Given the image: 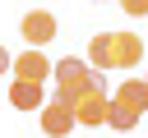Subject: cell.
<instances>
[{
    "instance_id": "obj_1",
    "label": "cell",
    "mask_w": 148,
    "mask_h": 138,
    "mask_svg": "<svg viewBox=\"0 0 148 138\" xmlns=\"http://www.w3.org/2000/svg\"><path fill=\"white\" fill-rule=\"evenodd\" d=\"M143 60V37L139 32H97L88 41V64L111 74V69H134Z\"/></svg>"
},
{
    "instance_id": "obj_2",
    "label": "cell",
    "mask_w": 148,
    "mask_h": 138,
    "mask_svg": "<svg viewBox=\"0 0 148 138\" xmlns=\"http://www.w3.org/2000/svg\"><path fill=\"white\" fill-rule=\"evenodd\" d=\"M51 78H56V101H65V106H74L83 92H106V74L102 69H92L88 60H79V55H65V60H56L51 64Z\"/></svg>"
},
{
    "instance_id": "obj_3",
    "label": "cell",
    "mask_w": 148,
    "mask_h": 138,
    "mask_svg": "<svg viewBox=\"0 0 148 138\" xmlns=\"http://www.w3.org/2000/svg\"><path fill=\"white\" fill-rule=\"evenodd\" d=\"M56 32H60V23H56V14H46V9H32V14H23V23H18V37H23L28 46H46V41H56Z\"/></svg>"
},
{
    "instance_id": "obj_4",
    "label": "cell",
    "mask_w": 148,
    "mask_h": 138,
    "mask_svg": "<svg viewBox=\"0 0 148 138\" xmlns=\"http://www.w3.org/2000/svg\"><path fill=\"white\" fill-rule=\"evenodd\" d=\"M106 101H111V97H106L102 87H97V92H83V97L69 106V110H74V124H83V129L106 124Z\"/></svg>"
},
{
    "instance_id": "obj_5",
    "label": "cell",
    "mask_w": 148,
    "mask_h": 138,
    "mask_svg": "<svg viewBox=\"0 0 148 138\" xmlns=\"http://www.w3.org/2000/svg\"><path fill=\"white\" fill-rule=\"evenodd\" d=\"M14 78H28V83H46L51 78V60L42 55V46H28L23 55H14Z\"/></svg>"
},
{
    "instance_id": "obj_6",
    "label": "cell",
    "mask_w": 148,
    "mask_h": 138,
    "mask_svg": "<svg viewBox=\"0 0 148 138\" xmlns=\"http://www.w3.org/2000/svg\"><path fill=\"white\" fill-rule=\"evenodd\" d=\"M37 115H42V133H46V138H65V133L74 129V110H69L65 101H46Z\"/></svg>"
},
{
    "instance_id": "obj_7",
    "label": "cell",
    "mask_w": 148,
    "mask_h": 138,
    "mask_svg": "<svg viewBox=\"0 0 148 138\" xmlns=\"http://www.w3.org/2000/svg\"><path fill=\"white\" fill-rule=\"evenodd\" d=\"M9 101H14L18 110H42V106H46V92H42V83L14 78V83H9Z\"/></svg>"
},
{
    "instance_id": "obj_8",
    "label": "cell",
    "mask_w": 148,
    "mask_h": 138,
    "mask_svg": "<svg viewBox=\"0 0 148 138\" xmlns=\"http://www.w3.org/2000/svg\"><path fill=\"white\" fill-rule=\"evenodd\" d=\"M111 101H120V106H130V110L143 115V110H148V83H143V78H125V83L116 87Z\"/></svg>"
},
{
    "instance_id": "obj_9",
    "label": "cell",
    "mask_w": 148,
    "mask_h": 138,
    "mask_svg": "<svg viewBox=\"0 0 148 138\" xmlns=\"http://www.w3.org/2000/svg\"><path fill=\"white\" fill-rule=\"evenodd\" d=\"M106 124H111L116 133H130V129L139 124V110H130V106H120V101H106Z\"/></svg>"
},
{
    "instance_id": "obj_10",
    "label": "cell",
    "mask_w": 148,
    "mask_h": 138,
    "mask_svg": "<svg viewBox=\"0 0 148 138\" xmlns=\"http://www.w3.org/2000/svg\"><path fill=\"white\" fill-rule=\"evenodd\" d=\"M116 5H120L130 18H148V0H116Z\"/></svg>"
},
{
    "instance_id": "obj_11",
    "label": "cell",
    "mask_w": 148,
    "mask_h": 138,
    "mask_svg": "<svg viewBox=\"0 0 148 138\" xmlns=\"http://www.w3.org/2000/svg\"><path fill=\"white\" fill-rule=\"evenodd\" d=\"M9 64H14V55H9V51H5V46H0V78H5V74H9Z\"/></svg>"
},
{
    "instance_id": "obj_12",
    "label": "cell",
    "mask_w": 148,
    "mask_h": 138,
    "mask_svg": "<svg viewBox=\"0 0 148 138\" xmlns=\"http://www.w3.org/2000/svg\"><path fill=\"white\" fill-rule=\"evenodd\" d=\"M143 83H148V78H143Z\"/></svg>"
}]
</instances>
